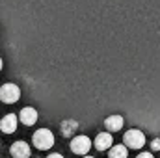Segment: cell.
<instances>
[{"instance_id":"cell-16","label":"cell","mask_w":160,"mask_h":158,"mask_svg":"<svg viewBox=\"0 0 160 158\" xmlns=\"http://www.w3.org/2000/svg\"><path fill=\"white\" fill-rule=\"evenodd\" d=\"M84 158H93V156H84Z\"/></svg>"},{"instance_id":"cell-3","label":"cell","mask_w":160,"mask_h":158,"mask_svg":"<svg viewBox=\"0 0 160 158\" xmlns=\"http://www.w3.org/2000/svg\"><path fill=\"white\" fill-rule=\"evenodd\" d=\"M21 97V89L15 86V84H4L0 87V101L6 102V104H13L17 102Z\"/></svg>"},{"instance_id":"cell-7","label":"cell","mask_w":160,"mask_h":158,"mask_svg":"<svg viewBox=\"0 0 160 158\" xmlns=\"http://www.w3.org/2000/svg\"><path fill=\"white\" fill-rule=\"evenodd\" d=\"M17 119H21V123H22V125L30 126V125H34V123L38 121V110H36V108L26 106V108H22V110H21V116H19Z\"/></svg>"},{"instance_id":"cell-10","label":"cell","mask_w":160,"mask_h":158,"mask_svg":"<svg viewBox=\"0 0 160 158\" xmlns=\"http://www.w3.org/2000/svg\"><path fill=\"white\" fill-rule=\"evenodd\" d=\"M77 128H78V123L73 121V119H67V121L62 123V132H63V136H75Z\"/></svg>"},{"instance_id":"cell-13","label":"cell","mask_w":160,"mask_h":158,"mask_svg":"<svg viewBox=\"0 0 160 158\" xmlns=\"http://www.w3.org/2000/svg\"><path fill=\"white\" fill-rule=\"evenodd\" d=\"M136 158H155V156H153L151 153H140V155H138Z\"/></svg>"},{"instance_id":"cell-6","label":"cell","mask_w":160,"mask_h":158,"mask_svg":"<svg viewBox=\"0 0 160 158\" xmlns=\"http://www.w3.org/2000/svg\"><path fill=\"white\" fill-rule=\"evenodd\" d=\"M17 116L15 114H8V116H4L2 121H0V130L4 132V134H11V132H15L17 130Z\"/></svg>"},{"instance_id":"cell-4","label":"cell","mask_w":160,"mask_h":158,"mask_svg":"<svg viewBox=\"0 0 160 158\" xmlns=\"http://www.w3.org/2000/svg\"><path fill=\"white\" fill-rule=\"evenodd\" d=\"M91 149V140L88 136H75L71 141V151L75 155H86Z\"/></svg>"},{"instance_id":"cell-14","label":"cell","mask_w":160,"mask_h":158,"mask_svg":"<svg viewBox=\"0 0 160 158\" xmlns=\"http://www.w3.org/2000/svg\"><path fill=\"white\" fill-rule=\"evenodd\" d=\"M47 158H63L62 155H58V153H52V155H48Z\"/></svg>"},{"instance_id":"cell-1","label":"cell","mask_w":160,"mask_h":158,"mask_svg":"<svg viewBox=\"0 0 160 158\" xmlns=\"http://www.w3.org/2000/svg\"><path fill=\"white\" fill-rule=\"evenodd\" d=\"M32 141H34V145H36L38 149H43V151H45V149H50V147L54 145V134H52L48 128H39V130H36Z\"/></svg>"},{"instance_id":"cell-11","label":"cell","mask_w":160,"mask_h":158,"mask_svg":"<svg viewBox=\"0 0 160 158\" xmlns=\"http://www.w3.org/2000/svg\"><path fill=\"white\" fill-rule=\"evenodd\" d=\"M128 151L125 145H112L110 147V158H127Z\"/></svg>"},{"instance_id":"cell-12","label":"cell","mask_w":160,"mask_h":158,"mask_svg":"<svg viewBox=\"0 0 160 158\" xmlns=\"http://www.w3.org/2000/svg\"><path fill=\"white\" fill-rule=\"evenodd\" d=\"M151 149L153 151H160V140H153L151 141Z\"/></svg>"},{"instance_id":"cell-2","label":"cell","mask_w":160,"mask_h":158,"mask_svg":"<svg viewBox=\"0 0 160 158\" xmlns=\"http://www.w3.org/2000/svg\"><path fill=\"white\" fill-rule=\"evenodd\" d=\"M123 140H125V147H130V149H142L145 145V134L142 130H136V128L127 130Z\"/></svg>"},{"instance_id":"cell-5","label":"cell","mask_w":160,"mask_h":158,"mask_svg":"<svg viewBox=\"0 0 160 158\" xmlns=\"http://www.w3.org/2000/svg\"><path fill=\"white\" fill-rule=\"evenodd\" d=\"M9 151H11V156L13 158H30V155H32L30 145L26 141H15Z\"/></svg>"},{"instance_id":"cell-15","label":"cell","mask_w":160,"mask_h":158,"mask_svg":"<svg viewBox=\"0 0 160 158\" xmlns=\"http://www.w3.org/2000/svg\"><path fill=\"white\" fill-rule=\"evenodd\" d=\"M0 71H2V58H0Z\"/></svg>"},{"instance_id":"cell-8","label":"cell","mask_w":160,"mask_h":158,"mask_svg":"<svg viewBox=\"0 0 160 158\" xmlns=\"http://www.w3.org/2000/svg\"><path fill=\"white\" fill-rule=\"evenodd\" d=\"M110 147H112V136H110V132H101V134H97V138H95V149L106 151V149H110Z\"/></svg>"},{"instance_id":"cell-9","label":"cell","mask_w":160,"mask_h":158,"mask_svg":"<svg viewBox=\"0 0 160 158\" xmlns=\"http://www.w3.org/2000/svg\"><path fill=\"white\" fill-rule=\"evenodd\" d=\"M104 125L110 132H118V130L123 128V117L121 116H110V117H106Z\"/></svg>"}]
</instances>
